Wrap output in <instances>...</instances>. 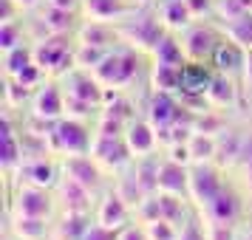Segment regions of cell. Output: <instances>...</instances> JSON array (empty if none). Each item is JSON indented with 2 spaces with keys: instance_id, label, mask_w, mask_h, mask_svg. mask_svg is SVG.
<instances>
[{
  "instance_id": "cell-5",
  "label": "cell",
  "mask_w": 252,
  "mask_h": 240,
  "mask_svg": "<svg viewBox=\"0 0 252 240\" xmlns=\"http://www.w3.org/2000/svg\"><path fill=\"white\" fill-rule=\"evenodd\" d=\"M6 215H29V217H57L60 204L54 189L34 187V184H14L12 198L6 201Z\"/></svg>"
},
{
  "instance_id": "cell-19",
  "label": "cell",
  "mask_w": 252,
  "mask_h": 240,
  "mask_svg": "<svg viewBox=\"0 0 252 240\" xmlns=\"http://www.w3.org/2000/svg\"><path fill=\"white\" fill-rule=\"evenodd\" d=\"M54 217H29V215H6V238L17 240H51Z\"/></svg>"
},
{
  "instance_id": "cell-18",
  "label": "cell",
  "mask_w": 252,
  "mask_h": 240,
  "mask_svg": "<svg viewBox=\"0 0 252 240\" xmlns=\"http://www.w3.org/2000/svg\"><path fill=\"white\" fill-rule=\"evenodd\" d=\"M94 217H96V223H102L108 229H125L130 220H133V209L119 198V195L108 187L102 195H99V201L94 206Z\"/></svg>"
},
{
  "instance_id": "cell-30",
  "label": "cell",
  "mask_w": 252,
  "mask_h": 240,
  "mask_svg": "<svg viewBox=\"0 0 252 240\" xmlns=\"http://www.w3.org/2000/svg\"><path fill=\"white\" fill-rule=\"evenodd\" d=\"M150 62H153V65H184V62H187L182 40H179L176 31H167V34L161 37V43L153 48V54H150Z\"/></svg>"
},
{
  "instance_id": "cell-6",
  "label": "cell",
  "mask_w": 252,
  "mask_h": 240,
  "mask_svg": "<svg viewBox=\"0 0 252 240\" xmlns=\"http://www.w3.org/2000/svg\"><path fill=\"white\" fill-rule=\"evenodd\" d=\"M94 144V125L82 122V119H71L63 116L51 127V150L63 156H77V153H88Z\"/></svg>"
},
{
  "instance_id": "cell-13",
  "label": "cell",
  "mask_w": 252,
  "mask_h": 240,
  "mask_svg": "<svg viewBox=\"0 0 252 240\" xmlns=\"http://www.w3.org/2000/svg\"><path fill=\"white\" fill-rule=\"evenodd\" d=\"M207 107H216V110H227V113H235L241 105H244V88H241V80L235 77H227V74H218L213 77L210 88L204 93Z\"/></svg>"
},
{
  "instance_id": "cell-29",
  "label": "cell",
  "mask_w": 252,
  "mask_h": 240,
  "mask_svg": "<svg viewBox=\"0 0 252 240\" xmlns=\"http://www.w3.org/2000/svg\"><path fill=\"white\" fill-rule=\"evenodd\" d=\"M148 85H150V91L176 93V96H179V85H182V65H153V62H150Z\"/></svg>"
},
{
  "instance_id": "cell-1",
  "label": "cell",
  "mask_w": 252,
  "mask_h": 240,
  "mask_svg": "<svg viewBox=\"0 0 252 240\" xmlns=\"http://www.w3.org/2000/svg\"><path fill=\"white\" fill-rule=\"evenodd\" d=\"M91 74L102 82L108 91H130L133 93L136 82H148L150 57L136 51V48L125 46V43H119V46H114L105 54V59Z\"/></svg>"
},
{
  "instance_id": "cell-36",
  "label": "cell",
  "mask_w": 252,
  "mask_h": 240,
  "mask_svg": "<svg viewBox=\"0 0 252 240\" xmlns=\"http://www.w3.org/2000/svg\"><path fill=\"white\" fill-rule=\"evenodd\" d=\"M82 240H119V232L102 226V223H96V217H94V223L88 226V232H85Z\"/></svg>"
},
{
  "instance_id": "cell-27",
  "label": "cell",
  "mask_w": 252,
  "mask_h": 240,
  "mask_svg": "<svg viewBox=\"0 0 252 240\" xmlns=\"http://www.w3.org/2000/svg\"><path fill=\"white\" fill-rule=\"evenodd\" d=\"M161 159H164V153H150V156H139L133 159V172H136V181L142 184V189L145 192H156L159 189V167H161Z\"/></svg>"
},
{
  "instance_id": "cell-42",
  "label": "cell",
  "mask_w": 252,
  "mask_h": 240,
  "mask_svg": "<svg viewBox=\"0 0 252 240\" xmlns=\"http://www.w3.org/2000/svg\"><path fill=\"white\" fill-rule=\"evenodd\" d=\"M250 217H252V198H250Z\"/></svg>"
},
{
  "instance_id": "cell-44",
  "label": "cell",
  "mask_w": 252,
  "mask_h": 240,
  "mask_svg": "<svg viewBox=\"0 0 252 240\" xmlns=\"http://www.w3.org/2000/svg\"><path fill=\"white\" fill-rule=\"evenodd\" d=\"M247 105H250V110H252V99H250V102H247Z\"/></svg>"
},
{
  "instance_id": "cell-22",
  "label": "cell",
  "mask_w": 252,
  "mask_h": 240,
  "mask_svg": "<svg viewBox=\"0 0 252 240\" xmlns=\"http://www.w3.org/2000/svg\"><path fill=\"white\" fill-rule=\"evenodd\" d=\"M77 43L82 46H96V48H114L119 46V31L114 23H102V20H85L82 17L80 28H77Z\"/></svg>"
},
{
  "instance_id": "cell-25",
  "label": "cell",
  "mask_w": 252,
  "mask_h": 240,
  "mask_svg": "<svg viewBox=\"0 0 252 240\" xmlns=\"http://www.w3.org/2000/svg\"><path fill=\"white\" fill-rule=\"evenodd\" d=\"M153 6H156V12H159L161 23L167 26V31H176V34H179V31H184L190 23H195L187 0H153Z\"/></svg>"
},
{
  "instance_id": "cell-20",
  "label": "cell",
  "mask_w": 252,
  "mask_h": 240,
  "mask_svg": "<svg viewBox=\"0 0 252 240\" xmlns=\"http://www.w3.org/2000/svg\"><path fill=\"white\" fill-rule=\"evenodd\" d=\"M179 105L182 99L176 93H161V91H150L148 99H145V107L142 113L148 116L156 130H164L176 122V113H179Z\"/></svg>"
},
{
  "instance_id": "cell-8",
  "label": "cell",
  "mask_w": 252,
  "mask_h": 240,
  "mask_svg": "<svg viewBox=\"0 0 252 240\" xmlns=\"http://www.w3.org/2000/svg\"><path fill=\"white\" fill-rule=\"evenodd\" d=\"M221 34L224 31H221V26L216 20H195V23H190L184 31H179L184 57L190 62H210Z\"/></svg>"
},
{
  "instance_id": "cell-3",
  "label": "cell",
  "mask_w": 252,
  "mask_h": 240,
  "mask_svg": "<svg viewBox=\"0 0 252 240\" xmlns=\"http://www.w3.org/2000/svg\"><path fill=\"white\" fill-rule=\"evenodd\" d=\"M204 220L210 223H221V226H238L244 217H250V192L241 187L235 178H227V184L221 187V192L204 206L198 209Z\"/></svg>"
},
{
  "instance_id": "cell-4",
  "label": "cell",
  "mask_w": 252,
  "mask_h": 240,
  "mask_svg": "<svg viewBox=\"0 0 252 240\" xmlns=\"http://www.w3.org/2000/svg\"><path fill=\"white\" fill-rule=\"evenodd\" d=\"M34 62L46 71V77L60 80L63 74L74 68V51H77V34H46L32 43Z\"/></svg>"
},
{
  "instance_id": "cell-12",
  "label": "cell",
  "mask_w": 252,
  "mask_h": 240,
  "mask_svg": "<svg viewBox=\"0 0 252 240\" xmlns=\"http://www.w3.org/2000/svg\"><path fill=\"white\" fill-rule=\"evenodd\" d=\"M60 85H63V91L68 93V96L94 102V105H99V107H102L105 99H108V88L85 68H71L68 74H63V77H60Z\"/></svg>"
},
{
  "instance_id": "cell-32",
  "label": "cell",
  "mask_w": 252,
  "mask_h": 240,
  "mask_svg": "<svg viewBox=\"0 0 252 240\" xmlns=\"http://www.w3.org/2000/svg\"><path fill=\"white\" fill-rule=\"evenodd\" d=\"M34 62V51H32V43H23V46L12 48L3 54V77H17L23 68H29Z\"/></svg>"
},
{
  "instance_id": "cell-16",
  "label": "cell",
  "mask_w": 252,
  "mask_h": 240,
  "mask_svg": "<svg viewBox=\"0 0 252 240\" xmlns=\"http://www.w3.org/2000/svg\"><path fill=\"white\" fill-rule=\"evenodd\" d=\"M145 3L139 0H82V17L85 20H102V23H122L130 14H136Z\"/></svg>"
},
{
  "instance_id": "cell-2",
  "label": "cell",
  "mask_w": 252,
  "mask_h": 240,
  "mask_svg": "<svg viewBox=\"0 0 252 240\" xmlns=\"http://www.w3.org/2000/svg\"><path fill=\"white\" fill-rule=\"evenodd\" d=\"M116 31H119V40L125 46L136 48L142 54H153V48L161 43V37L167 34V26L161 23L159 12L153 3H145L136 14H130L127 20L116 23Z\"/></svg>"
},
{
  "instance_id": "cell-9",
  "label": "cell",
  "mask_w": 252,
  "mask_h": 240,
  "mask_svg": "<svg viewBox=\"0 0 252 240\" xmlns=\"http://www.w3.org/2000/svg\"><path fill=\"white\" fill-rule=\"evenodd\" d=\"M63 175V164L60 156L54 153H37V156H26L20 170L14 175V184H34V187H46L54 189Z\"/></svg>"
},
{
  "instance_id": "cell-37",
  "label": "cell",
  "mask_w": 252,
  "mask_h": 240,
  "mask_svg": "<svg viewBox=\"0 0 252 240\" xmlns=\"http://www.w3.org/2000/svg\"><path fill=\"white\" fill-rule=\"evenodd\" d=\"M241 88H244V105L252 99V48H247L244 59V74H241Z\"/></svg>"
},
{
  "instance_id": "cell-35",
  "label": "cell",
  "mask_w": 252,
  "mask_h": 240,
  "mask_svg": "<svg viewBox=\"0 0 252 240\" xmlns=\"http://www.w3.org/2000/svg\"><path fill=\"white\" fill-rule=\"evenodd\" d=\"M216 3L218 0H187L195 20H213L216 17Z\"/></svg>"
},
{
  "instance_id": "cell-43",
  "label": "cell",
  "mask_w": 252,
  "mask_h": 240,
  "mask_svg": "<svg viewBox=\"0 0 252 240\" xmlns=\"http://www.w3.org/2000/svg\"><path fill=\"white\" fill-rule=\"evenodd\" d=\"M3 240H17V238H6V235H3Z\"/></svg>"
},
{
  "instance_id": "cell-40",
  "label": "cell",
  "mask_w": 252,
  "mask_h": 240,
  "mask_svg": "<svg viewBox=\"0 0 252 240\" xmlns=\"http://www.w3.org/2000/svg\"><path fill=\"white\" fill-rule=\"evenodd\" d=\"M232 240H252V217H244L238 226H235Z\"/></svg>"
},
{
  "instance_id": "cell-26",
  "label": "cell",
  "mask_w": 252,
  "mask_h": 240,
  "mask_svg": "<svg viewBox=\"0 0 252 240\" xmlns=\"http://www.w3.org/2000/svg\"><path fill=\"white\" fill-rule=\"evenodd\" d=\"M111 189H114L122 201H125L130 209L145 198V189H142V184L136 181V172H133V167H125V170H119V172H114L111 175Z\"/></svg>"
},
{
  "instance_id": "cell-10",
  "label": "cell",
  "mask_w": 252,
  "mask_h": 240,
  "mask_svg": "<svg viewBox=\"0 0 252 240\" xmlns=\"http://www.w3.org/2000/svg\"><path fill=\"white\" fill-rule=\"evenodd\" d=\"M60 164H63V172L65 175H71L74 181H80L82 187H88L91 192L102 195L108 187H111V181L105 178L108 172L94 161L91 153H77V156H63L60 159Z\"/></svg>"
},
{
  "instance_id": "cell-24",
  "label": "cell",
  "mask_w": 252,
  "mask_h": 240,
  "mask_svg": "<svg viewBox=\"0 0 252 240\" xmlns=\"http://www.w3.org/2000/svg\"><path fill=\"white\" fill-rule=\"evenodd\" d=\"M94 223V212H60L54 217L51 240H82Z\"/></svg>"
},
{
  "instance_id": "cell-28",
  "label": "cell",
  "mask_w": 252,
  "mask_h": 240,
  "mask_svg": "<svg viewBox=\"0 0 252 240\" xmlns=\"http://www.w3.org/2000/svg\"><path fill=\"white\" fill-rule=\"evenodd\" d=\"M156 192H159V189H156ZM159 212H161V217H167V220H173V223L182 226L184 220L195 212V206H193V201H190L187 195L159 192Z\"/></svg>"
},
{
  "instance_id": "cell-41",
  "label": "cell",
  "mask_w": 252,
  "mask_h": 240,
  "mask_svg": "<svg viewBox=\"0 0 252 240\" xmlns=\"http://www.w3.org/2000/svg\"><path fill=\"white\" fill-rule=\"evenodd\" d=\"M43 3H46V0H14V6H17V9H20L23 14H32V12H37V9H40Z\"/></svg>"
},
{
  "instance_id": "cell-38",
  "label": "cell",
  "mask_w": 252,
  "mask_h": 240,
  "mask_svg": "<svg viewBox=\"0 0 252 240\" xmlns=\"http://www.w3.org/2000/svg\"><path fill=\"white\" fill-rule=\"evenodd\" d=\"M119 240H150V238H148V229H145V223L130 220L125 229H119Z\"/></svg>"
},
{
  "instance_id": "cell-15",
  "label": "cell",
  "mask_w": 252,
  "mask_h": 240,
  "mask_svg": "<svg viewBox=\"0 0 252 240\" xmlns=\"http://www.w3.org/2000/svg\"><path fill=\"white\" fill-rule=\"evenodd\" d=\"M54 195H57L60 212H94V206L99 201V195L91 192L88 187H82L80 181H74L71 175H60L57 187H54Z\"/></svg>"
},
{
  "instance_id": "cell-34",
  "label": "cell",
  "mask_w": 252,
  "mask_h": 240,
  "mask_svg": "<svg viewBox=\"0 0 252 240\" xmlns=\"http://www.w3.org/2000/svg\"><path fill=\"white\" fill-rule=\"evenodd\" d=\"M145 229H148L150 240H179V235H182V226L167 217H156V220L145 223Z\"/></svg>"
},
{
  "instance_id": "cell-31",
  "label": "cell",
  "mask_w": 252,
  "mask_h": 240,
  "mask_svg": "<svg viewBox=\"0 0 252 240\" xmlns=\"http://www.w3.org/2000/svg\"><path fill=\"white\" fill-rule=\"evenodd\" d=\"M187 147H190V159L193 161H216L218 136H213V133H201V130H193V136L187 138Z\"/></svg>"
},
{
  "instance_id": "cell-14",
  "label": "cell",
  "mask_w": 252,
  "mask_h": 240,
  "mask_svg": "<svg viewBox=\"0 0 252 240\" xmlns=\"http://www.w3.org/2000/svg\"><path fill=\"white\" fill-rule=\"evenodd\" d=\"M88 153H91L94 161H96L108 175H114V172L125 170V167L133 164V153L127 147L125 136L122 138H94V144H91Z\"/></svg>"
},
{
  "instance_id": "cell-39",
  "label": "cell",
  "mask_w": 252,
  "mask_h": 240,
  "mask_svg": "<svg viewBox=\"0 0 252 240\" xmlns=\"http://www.w3.org/2000/svg\"><path fill=\"white\" fill-rule=\"evenodd\" d=\"M204 229L207 240H232V235H235V226H221V223H210V220H204Z\"/></svg>"
},
{
  "instance_id": "cell-17",
  "label": "cell",
  "mask_w": 252,
  "mask_h": 240,
  "mask_svg": "<svg viewBox=\"0 0 252 240\" xmlns=\"http://www.w3.org/2000/svg\"><path fill=\"white\" fill-rule=\"evenodd\" d=\"M125 141H127V147H130V153H133V159H139V156H150V153H159L161 150L159 130L153 127V122H150L145 113L133 116V119L127 122Z\"/></svg>"
},
{
  "instance_id": "cell-7",
  "label": "cell",
  "mask_w": 252,
  "mask_h": 240,
  "mask_svg": "<svg viewBox=\"0 0 252 240\" xmlns=\"http://www.w3.org/2000/svg\"><path fill=\"white\" fill-rule=\"evenodd\" d=\"M227 178L229 172L218 161H193L190 164V189H187V195H190L195 209H204L221 192Z\"/></svg>"
},
{
  "instance_id": "cell-21",
  "label": "cell",
  "mask_w": 252,
  "mask_h": 240,
  "mask_svg": "<svg viewBox=\"0 0 252 240\" xmlns=\"http://www.w3.org/2000/svg\"><path fill=\"white\" fill-rule=\"evenodd\" d=\"M244 59H247V48L238 46L235 40H229L227 34H221L210 62H213V68H216L218 74H227V77L241 80V74H244Z\"/></svg>"
},
{
  "instance_id": "cell-11",
  "label": "cell",
  "mask_w": 252,
  "mask_h": 240,
  "mask_svg": "<svg viewBox=\"0 0 252 240\" xmlns=\"http://www.w3.org/2000/svg\"><path fill=\"white\" fill-rule=\"evenodd\" d=\"M29 113L37 119H46V122H57L65 116V93L60 80L48 77L34 93H32V102H29Z\"/></svg>"
},
{
  "instance_id": "cell-33",
  "label": "cell",
  "mask_w": 252,
  "mask_h": 240,
  "mask_svg": "<svg viewBox=\"0 0 252 240\" xmlns=\"http://www.w3.org/2000/svg\"><path fill=\"white\" fill-rule=\"evenodd\" d=\"M108 51H111V48H96V46H82V43H77V51H74V68L94 71L105 59Z\"/></svg>"
},
{
  "instance_id": "cell-23",
  "label": "cell",
  "mask_w": 252,
  "mask_h": 240,
  "mask_svg": "<svg viewBox=\"0 0 252 240\" xmlns=\"http://www.w3.org/2000/svg\"><path fill=\"white\" fill-rule=\"evenodd\" d=\"M187 189H190V164H182V161H173L164 156L159 167V192L187 195Z\"/></svg>"
}]
</instances>
